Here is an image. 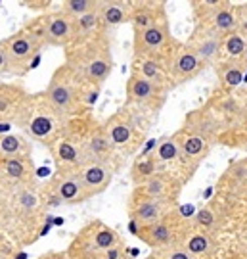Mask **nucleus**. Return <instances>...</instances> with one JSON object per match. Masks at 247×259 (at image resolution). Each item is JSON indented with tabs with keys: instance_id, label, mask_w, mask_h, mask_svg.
Wrapping results in <instances>:
<instances>
[{
	"instance_id": "obj_1",
	"label": "nucleus",
	"mask_w": 247,
	"mask_h": 259,
	"mask_svg": "<svg viewBox=\"0 0 247 259\" xmlns=\"http://www.w3.org/2000/svg\"><path fill=\"white\" fill-rule=\"evenodd\" d=\"M4 48L8 54V65H23L37 52L38 42L37 37H31L27 33H18L4 42Z\"/></svg>"
},
{
	"instance_id": "obj_2",
	"label": "nucleus",
	"mask_w": 247,
	"mask_h": 259,
	"mask_svg": "<svg viewBox=\"0 0 247 259\" xmlns=\"http://www.w3.org/2000/svg\"><path fill=\"white\" fill-rule=\"evenodd\" d=\"M48 100L50 104L65 113H73V108L77 104V93L71 87L69 79H60V75H56L52 79V84L48 89Z\"/></svg>"
},
{
	"instance_id": "obj_3",
	"label": "nucleus",
	"mask_w": 247,
	"mask_h": 259,
	"mask_svg": "<svg viewBox=\"0 0 247 259\" xmlns=\"http://www.w3.org/2000/svg\"><path fill=\"white\" fill-rule=\"evenodd\" d=\"M173 67H171V73H173L174 79H178V81H188V79H192L195 75L200 73V69H202L203 62L197 58V54L193 52L192 48H182V50H178V54L174 56L173 60Z\"/></svg>"
},
{
	"instance_id": "obj_4",
	"label": "nucleus",
	"mask_w": 247,
	"mask_h": 259,
	"mask_svg": "<svg viewBox=\"0 0 247 259\" xmlns=\"http://www.w3.org/2000/svg\"><path fill=\"white\" fill-rule=\"evenodd\" d=\"M54 192L62 200V204H79V202H84L86 198L92 196L86 190V186L82 185L81 177L79 179H73V177L60 179L54 186Z\"/></svg>"
},
{
	"instance_id": "obj_5",
	"label": "nucleus",
	"mask_w": 247,
	"mask_h": 259,
	"mask_svg": "<svg viewBox=\"0 0 247 259\" xmlns=\"http://www.w3.org/2000/svg\"><path fill=\"white\" fill-rule=\"evenodd\" d=\"M165 217L163 200H152V198H144L136 204L134 211H132V221L140 223L142 227H152L159 223Z\"/></svg>"
},
{
	"instance_id": "obj_6",
	"label": "nucleus",
	"mask_w": 247,
	"mask_h": 259,
	"mask_svg": "<svg viewBox=\"0 0 247 259\" xmlns=\"http://www.w3.org/2000/svg\"><path fill=\"white\" fill-rule=\"evenodd\" d=\"M81 181L90 194H96V192H102L106 186L110 185L111 173L104 165H100V163H92V165L82 169Z\"/></svg>"
},
{
	"instance_id": "obj_7",
	"label": "nucleus",
	"mask_w": 247,
	"mask_h": 259,
	"mask_svg": "<svg viewBox=\"0 0 247 259\" xmlns=\"http://www.w3.org/2000/svg\"><path fill=\"white\" fill-rule=\"evenodd\" d=\"M167 40V25H154L136 35V48L138 52L147 54V52H156L165 45Z\"/></svg>"
},
{
	"instance_id": "obj_8",
	"label": "nucleus",
	"mask_w": 247,
	"mask_h": 259,
	"mask_svg": "<svg viewBox=\"0 0 247 259\" xmlns=\"http://www.w3.org/2000/svg\"><path fill=\"white\" fill-rule=\"evenodd\" d=\"M176 144L184 159H203L209 152V142L203 135H186L182 139H176Z\"/></svg>"
},
{
	"instance_id": "obj_9",
	"label": "nucleus",
	"mask_w": 247,
	"mask_h": 259,
	"mask_svg": "<svg viewBox=\"0 0 247 259\" xmlns=\"http://www.w3.org/2000/svg\"><path fill=\"white\" fill-rule=\"evenodd\" d=\"M71 19L67 16H54L46 23L44 38L50 45H64L71 38Z\"/></svg>"
},
{
	"instance_id": "obj_10",
	"label": "nucleus",
	"mask_w": 247,
	"mask_h": 259,
	"mask_svg": "<svg viewBox=\"0 0 247 259\" xmlns=\"http://www.w3.org/2000/svg\"><path fill=\"white\" fill-rule=\"evenodd\" d=\"M157 94V87L142 75H132L128 81V96L136 102H150Z\"/></svg>"
},
{
	"instance_id": "obj_11",
	"label": "nucleus",
	"mask_w": 247,
	"mask_h": 259,
	"mask_svg": "<svg viewBox=\"0 0 247 259\" xmlns=\"http://www.w3.org/2000/svg\"><path fill=\"white\" fill-rule=\"evenodd\" d=\"M173 217H174V213L173 215H165L159 223L152 225V227H146L147 234H150L147 242H150L152 246H165V244H169V242L174 238Z\"/></svg>"
},
{
	"instance_id": "obj_12",
	"label": "nucleus",
	"mask_w": 247,
	"mask_h": 259,
	"mask_svg": "<svg viewBox=\"0 0 247 259\" xmlns=\"http://www.w3.org/2000/svg\"><path fill=\"white\" fill-rule=\"evenodd\" d=\"M220 45H222V38H220L217 33L211 31L207 35H203L200 40H195L190 48L197 54V58H200L202 62H209V60H213L215 56L219 54Z\"/></svg>"
},
{
	"instance_id": "obj_13",
	"label": "nucleus",
	"mask_w": 247,
	"mask_h": 259,
	"mask_svg": "<svg viewBox=\"0 0 247 259\" xmlns=\"http://www.w3.org/2000/svg\"><path fill=\"white\" fill-rule=\"evenodd\" d=\"M184 250L188 251L193 259H200L211 255L215 251V246H213V242L205 232H193L188 236V240L184 242Z\"/></svg>"
},
{
	"instance_id": "obj_14",
	"label": "nucleus",
	"mask_w": 247,
	"mask_h": 259,
	"mask_svg": "<svg viewBox=\"0 0 247 259\" xmlns=\"http://www.w3.org/2000/svg\"><path fill=\"white\" fill-rule=\"evenodd\" d=\"M211 25H213V33H234V29H238V16L232 12L230 8L226 6H219V8L213 12V16H211Z\"/></svg>"
},
{
	"instance_id": "obj_15",
	"label": "nucleus",
	"mask_w": 247,
	"mask_h": 259,
	"mask_svg": "<svg viewBox=\"0 0 247 259\" xmlns=\"http://www.w3.org/2000/svg\"><path fill=\"white\" fill-rule=\"evenodd\" d=\"M123 2H104L100 6V19L108 25H119L123 21H127L128 12L127 8L121 6Z\"/></svg>"
},
{
	"instance_id": "obj_16",
	"label": "nucleus",
	"mask_w": 247,
	"mask_h": 259,
	"mask_svg": "<svg viewBox=\"0 0 247 259\" xmlns=\"http://www.w3.org/2000/svg\"><path fill=\"white\" fill-rule=\"evenodd\" d=\"M167 192H169V179L163 175L150 177L142 186L144 198H152V200H163Z\"/></svg>"
},
{
	"instance_id": "obj_17",
	"label": "nucleus",
	"mask_w": 247,
	"mask_h": 259,
	"mask_svg": "<svg viewBox=\"0 0 247 259\" xmlns=\"http://www.w3.org/2000/svg\"><path fill=\"white\" fill-rule=\"evenodd\" d=\"M110 73H111V64L108 60H104V58H94L86 65V77L90 81H96V83H104Z\"/></svg>"
},
{
	"instance_id": "obj_18",
	"label": "nucleus",
	"mask_w": 247,
	"mask_h": 259,
	"mask_svg": "<svg viewBox=\"0 0 247 259\" xmlns=\"http://www.w3.org/2000/svg\"><path fill=\"white\" fill-rule=\"evenodd\" d=\"M92 242H94V248H96V250L110 251V250H113L115 244H117V234H115V231L108 229V227H100V231L94 232Z\"/></svg>"
},
{
	"instance_id": "obj_19",
	"label": "nucleus",
	"mask_w": 247,
	"mask_h": 259,
	"mask_svg": "<svg viewBox=\"0 0 247 259\" xmlns=\"http://www.w3.org/2000/svg\"><path fill=\"white\" fill-rule=\"evenodd\" d=\"M130 135H132V129L130 125L125 123V121H113L108 129V137H110L111 144H127L130 140Z\"/></svg>"
},
{
	"instance_id": "obj_20",
	"label": "nucleus",
	"mask_w": 247,
	"mask_h": 259,
	"mask_svg": "<svg viewBox=\"0 0 247 259\" xmlns=\"http://www.w3.org/2000/svg\"><path fill=\"white\" fill-rule=\"evenodd\" d=\"M224 50L230 58H241L247 52V40L239 35L238 31H234L224 40Z\"/></svg>"
},
{
	"instance_id": "obj_21",
	"label": "nucleus",
	"mask_w": 247,
	"mask_h": 259,
	"mask_svg": "<svg viewBox=\"0 0 247 259\" xmlns=\"http://www.w3.org/2000/svg\"><path fill=\"white\" fill-rule=\"evenodd\" d=\"M243 69H245V64L243 62H236V64H228L220 73H222V81L226 87L234 89L238 87L241 81H243Z\"/></svg>"
},
{
	"instance_id": "obj_22",
	"label": "nucleus",
	"mask_w": 247,
	"mask_h": 259,
	"mask_svg": "<svg viewBox=\"0 0 247 259\" xmlns=\"http://www.w3.org/2000/svg\"><path fill=\"white\" fill-rule=\"evenodd\" d=\"M156 18H157L156 12H152L150 8L136 10V12L132 14V23H134V29H136V33H142V31H146V29L157 25V19Z\"/></svg>"
},
{
	"instance_id": "obj_23",
	"label": "nucleus",
	"mask_w": 247,
	"mask_h": 259,
	"mask_svg": "<svg viewBox=\"0 0 247 259\" xmlns=\"http://www.w3.org/2000/svg\"><path fill=\"white\" fill-rule=\"evenodd\" d=\"M178 156H180V150H178L176 139H167L163 142H159L157 150L154 152L156 161H171V159H174V157Z\"/></svg>"
},
{
	"instance_id": "obj_24",
	"label": "nucleus",
	"mask_w": 247,
	"mask_h": 259,
	"mask_svg": "<svg viewBox=\"0 0 247 259\" xmlns=\"http://www.w3.org/2000/svg\"><path fill=\"white\" fill-rule=\"evenodd\" d=\"M54 129V123L52 119L48 117V115H37V117H33L31 123H29V131L33 133V137H37V139H44L48 137L50 133Z\"/></svg>"
},
{
	"instance_id": "obj_25",
	"label": "nucleus",
	"mask_w": 247,
	"mask_h": 259,
	"mask_svg": "<svg viewBox=\"0 0 247 259\" xmlns=\"http://www.w3.org/2000/svg\"><path fill=\"white\" fill-rule=\"evenodd\" d=\"M4 173L10 177V179H25L27 175V165L21 157H6L4 159Z\"/></svg>"
},
{
	"instance_id": "obj_26",
	"label": "nucleus",
	"mask_w": 247,
	"mask_h": 259,
	"mask_svg": "<svg viewBox=\"0 0 247 259\" xmlns=\"http://www.w3.org/2000/svg\"><path fill=\"white\" fill-rule=\"evenodd\" d=\"M25 148V142L19 137H14V135H4L0 137V154L4 156H16L21 150Z\"/></svg>"
},
{
	"instance_id": "obj_27",
	"label": "nucleus",
	"mask_w": 247,
	"mask_h": 259,
	"mask_svg": "<svg viewBox=\"0 0 247 259\" xmlns=\"http://www.w3.org/2000/svg\"><path fill=\"white\" fill-rule=\"evenodd\" d=\"M98 2H92V0H67L64 2V8L69 12V14H73L77 18H81L84 14H88V12H94V10L98 8L96 6Z\"/></svg>"
},
{
	"instance_id": "obj_28",
	"label": "nucleus",
	"mask_w": 247,
	"mask_h": 259,
	"mask_svg": "<svg viewBox=\"0 0 247 259\" xmlns=\"http://www.w3.org/2000/svg\"><path fill=\"white\" fill-rule=\"evenodd\" d=\"M140 75L146 77L147 81H152L156 87L163 83V71H161V65L157 64L156 60H144L142 62V73Z\"/></svg>"
},
{
	"instance_id": "obj_29",
	"label": "nucleus",
	"mask_w": 247,
	"mask_h": 259,
	"mask_svg": "<svg viewBox=\"0 0 247 259\" xmlns=\"http://www.w3.org/2000/svg\"><path fill=\"white\" fill-rule=\"evenodd\" d=\"M110 144H111V140H110V137H108V133H106V131H98V133L92 137L88 146H90V152L94 156H102V154H106V152L110 150Z\"/></svg>"
},
{
	"instance_id": "obj_30",
	"label": "nucleus",
	"mask_w": 247,
	"mask_h": 259,
	"mask_svg": "<svg viewBox=\"0 0 247 259\" xmlns=\"http://www.w3.org/2000/svg\"><path fill=\"white\" fill-rule=\"evenodd\" d=\"M58 157L64 159L65 163H77L79 161V152H77V148H75L71 142L62 140L58 144Z\"/></svg>"
},
{
	"instance_id": "obj_31",
	"label": "nucleus",
	"mask_w": 247,
	"mask_h": 259,
	"mask_svg": "<svg viewBox=\"0 0 247 259\" xmlns=\"http://www.w3.org/2000/svg\"><path fill=\"white\" fill-rule=\"evenodd\" d=\"M77 21H79V27H81L82 31H90V29H94L98 25V21H100V12H96V10H94V12H88V14L81 16Z\"/></svg>"
},
{
	"instance_id": "obj_32",
	"label": "nucleus",
	"mask_w": 247,
	"mask_h": 259,
	"mask_svg": "<svg viewBox=\"0 0 247 259\" xmlns=\"http://www.w3.org/2000/svg\"><path fill=\"white\" fill-rule=\"evenodd\" d=\"M134 173L140 177H154L156 175V157H147L146 161H140L136 165V169H134Z\"/></svg>"
},
{
	"instance_id": "obj_33",
	"label": "nucleus",
	"mask_w": 247,
	"mask_h": 259,
	"mask_svg": "<svg viewBox=\"0 0 247 259\" xmlns=\"http://www.w3.org/2000/svg\"><path fill=\"white\" fill-rule=\"evenodd\" d=\"M217 221V217H215V213L211 211L209 207H203L202 211L197 213V225L200 227H205V229H211L213 225Z\"/></svg>"
},
{
	"instance_id": "obj_34",
	"label": "nucleus",
	"mask_w": 247,
	"mask_h": 259,
	"mask_svg": "<svg viewBox=\"0 0 247 259\" xmlns=\"http://www.w3.org/2000/svg\"><path fill=\"white\" fill-rule=\"evenodd\" d=\"M238 31L241 37L247 40V6H243V8H239V16H238Z\"/></svg>"
},
{
	"instance_id": "obj_35",
	"label": "nucleus",
	"mask_w": 247,
	"mask_h": 259,
	"mask_svg": "<svg viewBox=\"0 0 247 259\" xmlns=\"http://www.w3.org/2000/svg\"><path fill=\"white\" fill-rule=\"evenodd\" d=\"M10 96H16V93L6 94L0 89V117H2V113H10V108H12V98Z\"/></svg>"
},
{
	"instance_id": "obj_36",
	"label": "nucleus",
	"mask_w": 247,
	"mask_h": 259,
	"mask_svg": "<svg viewBox=\"0 0 247 259\" xmlns=\"http://www.w3.org/2000/svg\"><path fill=\"white\" fill-rule=\"evenodd\" d=\"M165 259H193L184 248H173L165 253Z\"/></svg>"
},
{
	"instance_id": "obj_37",
	"label": "nucleus",
	"mask_w": 247,
	"mask_h": 259,
	"mask_svg": "<svg viewBox=\"0 0 247 259\" xmlns=\"http://www.w3.org/2000/svg\"><path fill=\"white\" fill-rule=\"evenodd\" d=\"M35 196L33 194H23L21 198H19V204H21V207H25V209H31V207H35Z\"/></svg>"
},
{
	"instance_id": "obj_38",
	"label": "nucleus",
	"mask_w": 247,
	"mask_h": 259,
	"mask_svg": "<svg viewBox=\"0 0 247 259\" xmlns=\"http://www.w3.org/2000/svg\"><path fill=\"white\" fill-rule=\"evenodd\" d=\"M8 65V54H6V48H4V42L0 45V69H4Z\"/></svg>"
},
{
	"instance_id": "obj_39",
	"label": "nucleus",
	"mask_w": 247,
	"mask_h": 259,
	"mask_svg": "<svg viewBox=\"0 0 247 259\" xmlns=\"http://www.w3.org/2000/svg\"><path fill=\"white\" fill-rule=\"evenodd\" d=\"M10 131H12V123L6 119H0V135L4 137V135H8Z\"/></svg>"
},
{
	"instance_id": "obj_40",
	"label": "nucleus",
	"mask_w": 247,
	"mask_h": 259,
	"mask_svg": "<svg viewBox=\"0 0 247 259\" xmlns=\"http://www.w3.org/2000/svg\"><path fill=\"white\" fill-rule=\"evenodd\" d=\"M243 163H245V167H247V159H245V161H243Z\"/></svg>"
}]
</instances>
